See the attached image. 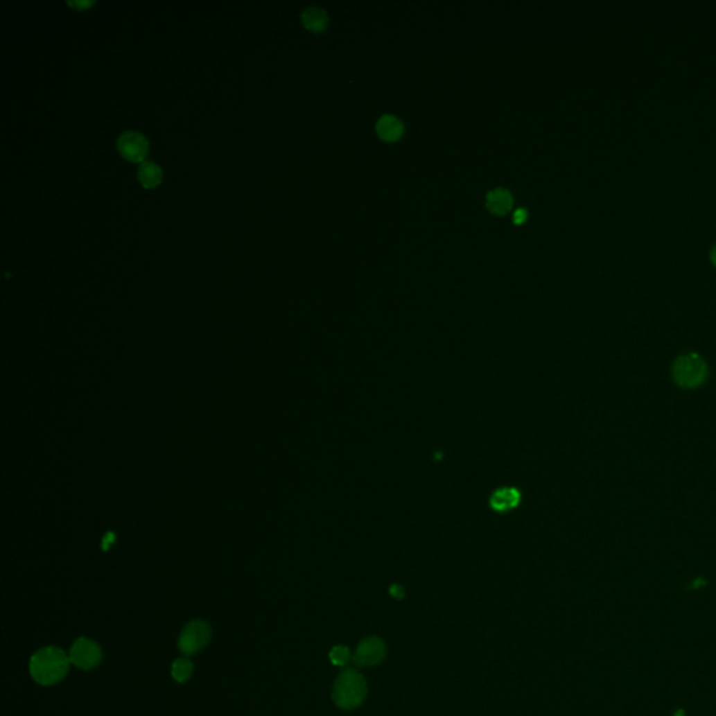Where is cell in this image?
<instances>
[{"label":"cell","mask_w":716,"mask_h":716,"mask_svg":"<svg viewBox=\"0 0 716 716\" xmlns=\"http://www.w3.org/2000/svg\"><path fill=\"white\" fill-rule=\"evenodd\" d=\"M69 656L56 647H46L35 652L30 662V673L41 686L59 683L69 672Z\"/></svg>","instance_id":"6da1fadb"},{"label":"cell","mask_w":716,"mask_h":716,"mask_svg":"<svg viewBox=\"0 0 716 716\" xmlns=\"http://www.w3.org/2000/svg\"><path fill=\"white\" fill-rule=\"evenodd\" d=\"M672 376L680 387L695 389L708 379V367L698 354L680 356L673 364Z\"/></svg>","instance_id":"7a4b0ae2"},{"label":"cell","mask_w":716,"mask_h":716,"mask_svg":"<svg viewBox=\"0 0 716 716\" xmlns=\"http://www.w3.org/2000/svg\"><path fill=\"white\" fill-rule=\"evenodd\" d=\"M364 692L365 684L363 677L353 670H346L340 674L335 686L333 698L342 708H354L363 701Z\"/></svg>","instance_id":"3957f363"},{"label":"cell","mask_w":716,"mask_h":716,"mask_svg":"<svg viewBox=\"0 0 716 716\" xmlns=\"http://www.w3.org/2000/svg\"><path fill=\"white\" fill-rule=\"evenodd\" d=\"M210 636V625L203 620H193L185 625L180 635V651L186 656L195 655L209 644Z\"/></svg>","instance_id":"277c9868"},{"label":"cell","mask_w":716,"mask_h":716,"mask_svg":"<svg viewBox=\"0 0 716 716\" xmlns=\"http://www.w3.org/2000/svg\"><path fill=\"white\" fill-rule=\"evenodd\" d=\"M69 659L77 667L90 670L101 662L103 651L94 641L89 638H78L69 652Z\"/></svg>","instance_id":"5b68a950"},{"label":"cell","mask_w":716,"mask_h":716,"mask_svg":"<svg viewBox=\"0 0 716 716\" xmlns=\"http://www.w3.org/2000/svg\"><path fill=\"white\" fill-rule=\"evenodd\" d=\"M116 147L119 152L128 158L129 161H141L147 155L148 141L147 139L137 130H126L122 132L116 140Z\"/></svg>","instance_id":"8992f818"},{"label":"cell","mask_w":716,"mask_h":716,"mask_svg":"<svg viewBox=\"0 0 716 716\" xmlns=\"http://www.w3.org/2000/svg\"><path fill=\"white\" fill-rule=\"evenodd\" d=\"M383 644L378 638H369L361 643L356 654V663L360 666H371L383 658Z\"/></svg>","instance_id":"52a82bcc"},{"label":"cell","mask_w":716,"mask_h":716,"mask_svg":"<svg viewBox=\"0 0 716 716\" xmlns=\"http://www.w3.org/2000/svg\"><path fill=\"white\" fill-rule=\"evenodd\" d=\"M405 126L393 115H383L376 123V133L385 141H396L403 136Z\"/></svg>","instance_id":"ba28073f"},{"label":"cell","mask_w":716,"mask_h":716,"mask_svg":"<svg viewBox=\"0 0 716 716\" xmlns=\"http://www.w3.org/2000/svg\"><path fill=\"white\" fill-rule=\"evenodd\" d=\"M487 209L497 216L507 214L514 204V198L511 192L505 188H497L489 192L487 195Z\"/></svg>","instance_id":"9c48e42d"},{"label":"cell","mask_w":716,"mask_h":716,"mask_svg":"<svg viewBox=\"0 0 716 716\" xmlns=\"http://www.w3.org/2000/svg\"><path fill=\"white\" fill-rule=\"evenodd\" d=\"M519 503H521V493L516 489H509V487L497 490L490 498V505L497 512L511 511L515 507H518Z\"/></svg>","instance_id":"30bf717a"},{"label":"cell","mask_w":716,"mask_h":716,"mask_svg":"<svg viewBox=\"0 0 716 716\" xmlns=\"http://www.w3.org/2000/svg\"><path fill=\"white\" fill-rule=\"evenodd\" d=\"M301 20L308 30H311L313 33H320L326 28L329 17H328V13L322 8L309 6L301 13Z\"/></svg>","instance_id":"8fae6325"},{"label":"cell","mask_w":716,"mask_h":716,"mask_svg":"<svg viewBox=\"0 0 716 716\" xmlns=\"http://www.w3.org/2000/svg\"><path fill=\"white\" fill-rule=\"evenodd\" d=\"M137 178L144 188H154L161 182V167L154 161H143L137 170Z\"/></svg>","instance_id":"7c38bea8"},{"label":"cell","mask_w":716,"mask_h":716,"mask_svg":"<svg viewBox=\"0 0 716 716\" xmlns=\"http://www.w3.org/2000/svg\"><path fill=\"white\" fill-rule=\"evenodd\" d=\"M192 672H193V665L188 659H177L173 663L171 674L178 683H185L192 676Z\"/></svg>","instance_id":"4fadbf2b"},{"label":"cell","mask_w":716,"mask_h":716,"mask_svg":"<svg viewBox=\"0 0 716 716\" xmlns=\"http://www.w3.org/2000/svg\"><path fill=\"white\" fill-rule=\"evenodd\" d=\"M349 658H350L349 649H347V648H344V647H336V648H333V649H332V652H331V659H332V662H333L335 665H339V666H342V665L347 663Z\"/></svg>","instance_id":"5bb4252c"},{"label":"cell","mask_w":716,"mask_h":716,"mask_svg":"<svg viewBox=\"0 0 716 716\" xmlns=\"http://www.w3.org/2000/svg\"><path fill=\"white\" fill-rule=\"evenodd\" d=\"M67 5H69V6H71V8H74V9L83 10V9L90 8L91 5H94V0H69Z\"/></svg>","instance_id":"9a60e30c"},{"label":"cell","mask_w":716,"mask_h":716,"mask_svg":"<svg viewBox=\"0 0 716 716\" xmlns=\"http://www.w3.org/2000/svg\"><path fill=\"white\" fill-rule=\"evenodd\" d=\"M526 218H527V210L526 209H518L515 211V214H514V222L518 224V225L523 224L526 221Z\"/></svg>","instance_id":"2e32d148"},{"label":"cell","mask_w":716,"mask_h":716,"mask_svg":"<svg viewBox=\"0 0 716 716\" xmlns=\"http://www.w3.org/2000/svg\"><path fill=\"white\" fill-rule=\"evenodd\" d=\"M710 259H712V262L716 265V245H715V247L712 248V251H710Z\"/></svg>","instance_id":"e0dca14e"},{"label":"cell","mask_w":716,"mask_h":716,"mask_svg":"<svg viewBox=\"0 0 716 716\" xmlns=\"http://www.w3.org/2000/svg\"><path fill=\"white\" fill-rule=\"evenodd\" d=\"M674 716H686V712H684L683 709H680V710H677V712L674 713Z\"/></svg>","instance_id":"ac0fdd59"}]
</instances>
